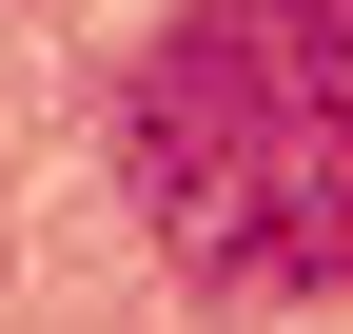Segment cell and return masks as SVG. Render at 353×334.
<instances>
[{
	"label": "cell",
	"instance_id": "6da1fadb",
	"mask_svg": "<svg viewBox=\"0 0 353 334\" xmlns=\"http://www.w3.org/2000/svg\"><path fill=\"white\" fill-rule=\"evenodd\" d=\"M118 197L196 295H353V0H176L118 59Z\"/></svg>",
	"mask_w": 353,
	"mask_h": 334
}]
</instances>
